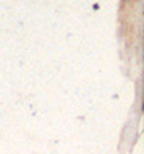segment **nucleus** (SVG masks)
Returning <instances> with one entry per match:
<instances>
[{"instance_id": "f257e3e1", "label": "nucleus", "mask_w": 144, "mask_h": 154, "mask_svg": "<svg viewBox=\"0 0 144 154\" xmlns=\"http://www.w3.org/2000/svg\"><path fill=\"white\" fill-rule=\"evenodd\" d=\"M142 13H144V10H142Z\"/></svg>"}]
</instances>
